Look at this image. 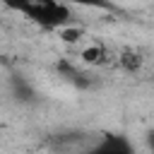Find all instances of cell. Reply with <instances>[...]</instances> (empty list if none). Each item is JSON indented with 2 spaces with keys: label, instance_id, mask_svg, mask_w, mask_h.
I'll return each mask as SVG.
<instances>
[{
  "label": "cell",
  "instance_id": "3",
  "mask_svg": "<svg viewBox=\"0 0 154 154\" xmlns=\"http://www.w3.org/2000/svg\"><path fill=\"white\" fill-rule=\"evenodd\" d=\"M70 5H82V7H108V0H60Z\"/></svg>",
  "mask_w": 154,
  "mask_h": 154
},
{
  "label": "cell",
  "instance_id": "5",
  "mask_svg": "<svg viewBox=\"0 0 154 154\" xmlns=\"http://www.w3.org/2000/svg\"><path fill=\"white\" fill-rule=\"evenodd\" d=\"M149 144H152V147H154V132H152V135H149Z\"/></svg>",
  "mask_w": 154,
  "mask_h": 154
},
{
  "label": "cell",
  "instance_id": "4",
  "mask_svg": "<svg viewBox=\"0 0 154 154\" xmlns=\"http://www.w3.org/2000/svg\"><path fill=\"white\" fill-rule=\"evenodd\" d=\"M82 58L89 60V63H101V60H103V51H101V48H89V51L82 53Z\"/></svg>",
  "mask_w": 154,
  "mask_h": 154
},
{
  "label": "cell",
  "instance_id": "2",
  "mask_svg": "<svg viewBox=\"0 0 154 154\" xmlns=\"http://www.w3.org/2000/svg\"><path fill=\"white\" fill-rule=\"evenodd\" d=\"M89 154H132V147L120 135H106Z\"/></svg>",
  "mask_w": 154,
  "mask_h": 154
},
{
  "label": "cell",
  "instance_id": "1",
  "mask_svg": "<svg viewBox=\"0 0 154 154\" xmlns=\"http://www.w3.org/2000/svg\"><path fill=\"white\" fill-rule=\"evenodd\" d=\"M7 7L26 14L43 26H63L70 22V10L60 0H5Z\"/></svg>",
  "mask_w": 154,
  "mask_h": 154
}]
</instances>
